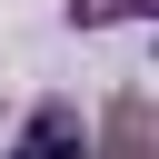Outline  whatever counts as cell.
Here are the masks:
<instances>
[{
	"label": "cell",
	"mask_w": 159,
	"mask_h": 159,
	"mask_svg": "<svg viewBox=\"0 0 159 159\" xmlns=\"http://www.w3.org/2000/svg\"><path fill=\"white\" fill-rule=\"evenodd\" d=\"M70 139H80V119H70V109H50V119H40L30 139H20V159H60Z\"/></svg>",
	"instance_id": "cell-1"
}]
</instances>
